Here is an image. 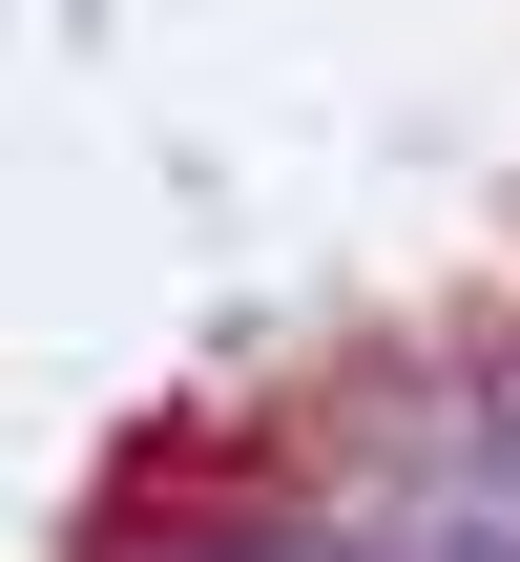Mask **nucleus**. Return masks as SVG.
<instances>
[{"label":"nucleus","mask_w":520,"mask_h":562,"mask_svg":"<svg viewBox=\"0 0 520 562\" xmlns=\"http://www.w3.org/2000/svg\"><path fill=\"white\" fill-rule=\"evenodd\" d=\"M104 562H334V501H229V521H125Z\"/></svg>","instance_id":"obj_1"},{"label":"nucleus","mask_w":520,"mask_h":562,"mask_svg":"<svg viewBox=\"0 0 520 562\" xmlns=\"http://www.w3.org/2000/svg\"><path fill=\"white\" fill-rule=\"evenodd\" d=\"M479 459H500V501H520V334L479 355Z\"/></svg>","instance_id":"obj_2"}]
</instances>
